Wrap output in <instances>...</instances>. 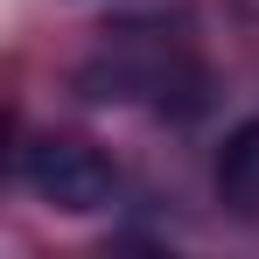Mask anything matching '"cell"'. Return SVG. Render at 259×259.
<instances>
[{
	"mask_svg": "<svg viewBox=\"0 0 259 259\" xmlns=\"http://www.w3.org/2000/svg\"><path fill=\"white\" fill-rule=\"evenodd\" d=\"M14 175H21V189L35 203H49L63 217H91V210L119 203V168L91 140H77V133H35L14 154Z\"/></svg>",
	"mask_w": 259,
	"mask_h": 259,
	"instance_id": "cell-2",
	"label": "cell"
},
{
	"mask_svg": "<svg viewBox=\"0 0 259 259\" xmlns=\"http://www.w3.org/2000/svg\"><path fill=\"white\" fill-rule=\"evenodd\" d=\"M77 84H84V98H105V105H140V98H147V105L168 112L175 91H196V98H203V70L175 42L126 28V35H112V42L77 70Z\"/></svg>",
	"mask_w": 259,
	"mask_h": 259,
	"instance_id": "cell-1",
	"label": "cell"
},
{
	"mask_svg": "<svg viewBox=\"0 0 259 259\" xmlns=\"http://www.w3.org/2000/svg\"><path fill=\"white\" fill-rule=\"evenodd\" d=\"M217 203L238 217H259V112L245 126L224 133V147H217Z\"/></svg>",
	"mask_w": 259,
	"mask_h": 259,
	"instance_id": "cell-3",
	"label": "cell"
}]
</instances>
